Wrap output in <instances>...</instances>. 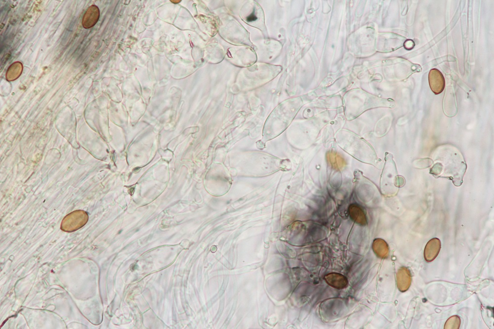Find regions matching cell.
I'll return each instance as SVG.
<instances>
[{"instance_id": "cell-1", "label": "cell", "mask_w": 494, "mask_h": 329, "mask_svg": "<svg viewBox=\"0 0 494 329\" xmlns=\"http://www.w3.org/2000/svg\"><path fill=\"white\" fill-rule=\"evenodd\" d=\"M87 219L86 215L75 216L69 215L63 219L61 229L70 232H74L84 226L87 222Z\"/></svg>"}, {"instance_id": "cell-2", "label": "cell", "mask_w": 494, "mask_h": 329, "mask_svg": "<svg viewBox=\"0 0 494 329\" xmlns=\"http://www.w3.org/2000/svg\"><path fill=\"white\" fill-rule=\"evenodd\" d=\"M429 84L432 91L435 94L441 93L445 88V81L442 73L438 69L431 70L429 75Z\"/></svg>"}, {"instance_id": "cell-3", "label": "cell", "mask_w": 494, "mask_h": 329, "mask_svg": "<svg viewBox=\"0 0 494 329\" xmlns=\"http://www.w3.org/2000/svg\"><path fill=\"white\" fill-rule=\"evenodd\" d=\"M441 247V241L438 238H433L428 242L424 251V257L426 261L428 262H431L435 260L437 257Z\"/></svg>"}, {"instance_id": "cell-4", "label": "cell", "mask_w": 494, "mask_h": 329, "mask_svg": "<svg viewBox=\"0 0 494 329\" xmlns=\"http://www.w3.org/2000/svg\"><path fill=\"white\" fill-rule=\"evenodd\" d=\"M396 278L398 289L402 292L407 290L412 281L411 274L409 270L405 267L401 268L398 271Z\"/></svg>"}, {"instance_id": "cell-5", "label": "cell", "mask_w": 494, "mask_h": 329, "mask_svg": "<svg viewBox=\"0 0 494 329\" xmlns=\"http://www.w3.org/2000/svg\"><path fill=\"white\" fill-rule=\"evenodd\" d=\"M336 279V273L329 274L326 276V280L328 284L335 288H343L347 286V280L344 276L338 274Z\"/></svg>"}, {"instance_id": "cell-6", "label": "cell", "mask_w": 494, "mask_h": 329, "mask_svg": "<svg viewBox=\"0 0 494 329\" xmlns=\"http://www.w3.org/2000/svg\"><path fill=\"white\" fill-rule=\"evenodd\" d=\"M461 319L457 315L451 317L446 321L444 329H458L461 325Z\"/></svg>"}, {"instance_id": "cell-7", "label": "cell", "mask_w": 494, "mask_h": 329, "mask_svg": "<svg viewBox=\"0 0 494 329\" xmlns=\"http://www.w3.org/2000/svg\"><path fill=\"white\" fill-rule=\"evenodd\" d=\"M257 19V18L255 16L254 14L251 15L247 19L248 22H251L255 21Z\"/></svg>"}]
</instances>
